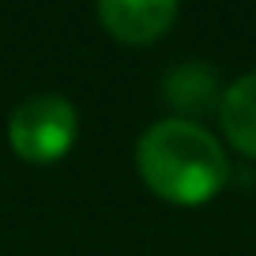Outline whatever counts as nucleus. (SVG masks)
Instances as JSON below:
<instances>
[{"instance_id":"nucleus-1","label":"nucleus","mask_w":256,"mask_h":256,"mask_svg":"<svg viewBox=\"0 0 256 256\" xmlns=\"http://www.w3.org/2000/svg\"><path fill=\"white\" fill-rule=\"evenodd\" d=\"M136 166L147 188L170 204H204L230 177V162L208 128L184 117L154 120L136 144Z\"/></svg>"},{"instance_id":"nucleus-2","label":"nucleus","mask_w":256,"mask_h":256,"mask_svg":"<svg viewBox=\"0 0 256 256\" xmlns=\"http://www.w3.org/2000/svg\"><path fill=\"white\" fill-rule=\"evenodd\" d=\"M80 136L76 106L60 94H34L12 110L8 140L12 151L26 162H56Z\"/></svg>"},{"instance_id":"nucleus-3","label":"nucleus","mask_w":256,"mask_h":256,"mask_svg":"<svg viewBox=\"0 0 256 256\" xmlns=\"http://www.w3.org/2000/svg\"><path fill=\"white\" fill-rule=\"evenodd\" d=\"M98 19L113 38L144 46L170 30V23L177 19V4L174 0H102Z\"/></svg>"},{"instance_id":"nucleus-4","label":"nucleus","mask_w":256,"mask_h":256,"mask_svg":"<svg viewBox=\"0 0 256 256\" xmlns=\"http://www.w3.org/2000/svg\"><path fill=\"white\" fill-rule=\"evenodd\" d=\"M218 117H222L226 140H230L241 154L256 158V72L241 76V80L222 94Z\"/></svg>"}]
</instances>
